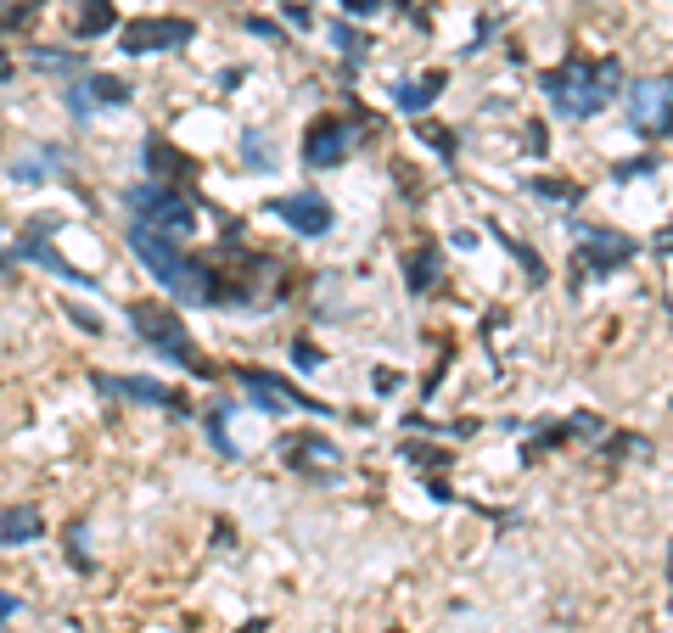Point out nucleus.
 Instances as JSON below:
<instances>
[{"instance_id": "f257e3e1", "label": "nucleus", "mask_w": 673, "mask_h": 633, "mask_svg": "<svg viewBox=\"0 0 673 633\" xmlns=\"http://www.w3.org/2000/svg\"><path fill=\"white\" fill-rule=\"evenodd\" d=\"M539 90H545L550 113L556 118H595L606 101H617L623 90V62L617 57H561L556 68L539 73Z\"/></svg>"}, {"instance_id": "f03ea898", "label": "nucleus", "mask_w": 673, "mask_h": 633, "mask_svg": "<svg viewBox=\"0 0 673 633\" xmlns=\"http://www.w3.org/2000/svg\"><path fill=\"white\" fill-rule=\"evenodd\" d=\"M124 241H129V253L158 275V286L169 297H180V303H214V264L180 253V241H163V236H152V230H141V225H129Z\"/></svg>"}, {"instance_id": "7ed1b4c3", "label": "nucleus", "mask_w": 673, "mask_h": 633, "mask_svg": "<svg viewBox=\"0 0 673 633\" xmlns=\"http://www.w3.org/2000/svg\"><path fill=\"white\" fill-rule=\"evenodd\" d=\"M129 325H135V337L146 342V348H158L163 359H174V365H186L191 376H214V365L202 359L197 348H191V331H186V320L174 309H163V303H152V297H141V303H129Z\"/></svg>"}, {"instance_id": "20e7f679", "label": "nucleus", "mask_w": 673, "mask_h": 633, "mask_svg": "<svg viewBox=\"0 0 673 633\" xmlns=\"http://www.w3.org/2000/svg\"><path fill=\"white\" fill-rule=\"evenodd\" d=\"M124 208L135 213L129 225L152 230L163 241H186L197 230V202L186 191H174V185H129L124 191Z\"/></svg>"}, {"instance_id": "39448f33", "label": "nucleus", "mask_w": 673, "mask_h": 633, "mask_svg": "<svg viewBox=\"0 0 673 633\" xmlns=\"http://www.w3.org/2000/svg\"><path fill=\"white\" fill-rule=\"evenodd\" d=\"M191 40H197L191 17H129L118 29V51L124 57H169V51H186Z\"/></svg>"}, {"instance_id": "423d86ee", "label": "nucleus", "mask_w": 673, "mask_h": 633, "mask_svg": "<svg viewBox=\"0 0 673 633\" xmlns=\"http://www.w3.org/2000/svg\"><path fill=\"white\" fill-rule=\"evenodd\" d=\"M236 387H242L247 398H253L264 415H292V409H303V415H331L320 398H309L303 387H292L287 376H275V370H253V365H242L236 370Z\"/></svg>"}, {"instance_id": "0eeeda50", "label": "nucleus", "mask_w": 673, "mask_h": 633, "mask_svg": "<svg viewBox=\"0 0 673 633\" xmlns=\"http://www.w3.org/2000/svg\"><path fill=\"white\" fill-rule=\"evenodd\" d=\"M573 236H578V275H617L640 253L623 230H606V225H573Z\"/></svg>"}, {"instance_id": "6e6552de", "label": "nucleus", "mask_w": 673, "mask_h": 633, "mask_svg": "<svg viewBox=\"0 0 673 633\" xmlns=\"http://www.w3.org/2000/svg\"><path fill=\"white\" fill-rule=\"evenodd\" d=\"M354 135H359V124L343 118V113L309 118V129H303V163H309V169H337V163L354 152Z\"/></svg>"}, {"instance_id": "1a4fd4ad", "label": "nucleus", "mask_w": 673, "mask_h": 633, "mask_svg": "<svg viewBox=\"0 0 673 633\" xmlns=\"http://www.w3.org/2000/svg\"><path fill=\"white\" fill-rule=\"evenodd\" d=\"M270 213L287 230H298V236H326V230H331V202L320 197V191H292V197H275Z\"/></svg>"}, {"instance_id": "9d476101", "label": "nucleus", "mask_w": 673, "mask_h": 633, "mask_svg": "<svg viewBox=\"0 0 673 633\" xmlns=\"http://www.w3.org/2000/svg\"><path fill=\"white\" fill-rule=\"evenodd\" d=\"M629 118L640 135H651V141H662L668 135V73H657V79H640L629 96Z\"/></svg>"}, {"instance_id": "9b49d317", "label": "nucleus", "mask_w": 673, "mask_h": 633, "mask_svg": "<svg viewBox=\"0 0 673 633\" xmlns=\"http://www.w3.org/2000/svg\"><path fill=\"white\" fill-rule=\"evenodd\" d=\"M281 460L292 465V471H309L315 482H326L331 471H337V443L320 432H292L287 443H281Z\"/></svg>"}, {"instance_id": "f8f14e48", "label": "nucleus", "mask_w": 673, "mask_h": 633, "mask_svg": "<svg viewBox=\"0 0 673 633\" xmlns=\"http://www.w3.org/2000/svg\"><path fill=\"white\" fill-rule=\"evenodd\" d=\"M141 157H146V169H152V180H158V185H186L191 174H197V157L180 152V146L163 141V135H146Z\"/></svg>"}, {"instance_id": "ddd939ff", "label": "nucleus", "mask_w": 673, "mask_h": 633, "mask_svg": "<svg viewBox=\"0 0 673 633\" xmlns=\"http://www.w3.org/2000/svg\"><path fill=\"white\" fill-rule=\"evenodd\" d=\"M96 387H101V393H113V398H135V404H169V409H186L174 387H163V381H152V376H96Z\"/></svg>"}, {"instance_id": "4468645a", "label": "nucleus", "mask_w": 673, "mask_h": 633, "mask_svg": "<svg viewBox=\"0 0 673 633\" xmlns=\"http://www.w3.org/2000/svg\"><path fill=\"white\" fill-rule=\"evenodd\" d=\"M113 23H118L113 0H79V12L68 17L73 40H101V34H113Z\"/></svg>"}, {"instance_id": "2eb2a0df", "label": "nucleus", "mask_w": 673, "mask_h": 633, "mask_svg": "<svg viewBox=\"0 0 673 633\" xmlns=\"http://www.w3.org/2000/svg\"><path fill=\"white\" fill-rule=\"evenodd\" d=\"M444 85H449V73H444V68L427 73V79H404V85H393V107H404V113H427Z\"/></svg>"}, {"instance_id": "dca6fc26", "label": "nucleus", "mask_w": 673, "mask_h": 633, "mask_svg": "<svg viewBox=\"0 0 673 633\" xmlns=\"http://www.w3.org/2000/svg\"><path fill=\"white\" fill-rule=\"evenodd\" d=\"M438 269H444V258H438V247H416V253L404 258V286L410 292H427V286H438Z\"/></svg>"}, {"instance_id": "f3484780", "label": "nucleus", "mask_w": 673, "mask_h": 633, "mask_svg": "<svg viewBox=\"0 0 673 633\" xmlns=\"http://www.w3.org/2000/svg\"><path fill=\"white\" fill-rule=\"evenodd\" d=\"M29 538H40V510L34 505L0 510V544H29Z\"/></svg>"}, {"instance_id": "a211bd4d", "label": "nucleus", "mask_w": 673, "mask_h": 633, "mask_svg": "<svg viewBox=\"0 0 673 633\" xmlns=\"http://www.w3.org/2000/svg\"><path fill=\"white\" fill-rule=\"evenodd\" d=\"M85 101H90V113H96V107H124L129 85H124V79H113V73H90V79H85Z\"/></svg>"}, {"instance_id": "6ab92c4d", "label": "nucleus", "mask_w": 673, "mask_h": 633, "mask_svg": "<svg viewBox=\"0 0 673 633\" xmlns=\"http://www.w3.org/2000/svg\"><path fill=\"white\" fill-rule=\"evenodd\" d=\"M34 17H40V0H0V34L29 29Z\"/></svg>"}, {"instance_id": "aec40b11", "label": "nucleus", "mask_w": 673, "mask_h": 633, "mask_svg": "<svg viewBox=\"0 0 673 633\" xmlns=\"http://www.w3.org/2000/svg\"><path fill=\"white\" fill-rule=\"evenodd\" d=\"M528 191L533 197H545V202H561V208H573V202L584 197L573 180H528Z\"/></svg>"}, {"instance_id": "412c9836", "label": "nucleus", "mask_w": 673, "mask_h": 633, "mask_svg": "<svg viewBox=\"0 0 673 633\" xmlns=\"http://www.w3.org/2000/svg\"><path fill=\"white\" fill-rule=\"evenodd\" d=\"M34 62H40V68H68V73H85V57H79V51H68V57H62L57 45H34Z\"/></svg>"}, {"instance_id": "4be33fe9", "label": "nucleus", "mask_w": 673, "mask_h": 633, "mask_svg": "<svg viewBox=\"0 0 673 633\" xmlns=\"http://www.w3.org/2000/svg\"><path fill=\"white\" fill-rule=\"evenodd\" d=\"M421 141H432V152L444 157V163H455V135H449V129H438V124H421Z\"/></svg>"}, {"instance_id": "5701e85b", "label": "nucleus", "mask_w": 673, "mask_h": 633, "mask_svg": "<svg viewBox=\"0 0 673 633\" xmlns=\"http://www.w3.org/2000/svg\"><path fill=\"white\" fill-rule=\"evenodd\" d=\"M331 45H343V51H348V57H365V34H354V29H348V23H331Z\"/></svg>"}, {"instance_id": "b1692460", "label": "nucleus", "mask_w": 673, "mask_h": 633, "mask_svg": "<svg viewBox=\"0 0 673 633\" xmlns=\"http://www.w3.org/2000/svg\"><path fill=\"white\" fill-rule=\"evenodd\" d=\"M242 157L253 163V169H275V152L264 146V135H247V141H242Z\"/></svg>"}, {"instance_id": "393cba45", "label": "nucleus", "mask_w": 673, "mask_h": 633, "mask_svg": "<svg viewBox=\"0 0 673 633\" xmlns=\"http://www.w3.org/2000/svg\"><path fill=\"white\" fill-rule=\"evenodd\" d=\"M645 174H657V157L645 152V157H634V163H617L612 169V180H645Z\"/></svg>"}, {"instance_id": "a878e982", "label": "nucleus", "mask_w": 673, "mask_h": 633, "mask_svg": "<svg viewBox=\"0 0 673 633\" xmlns=\"http://www.w3.org/2000/svg\"><path fill=\"white\" fill-rule=\"evenodd\" d=\"M404 460H410V465H432V471H438V465H449V454L444 449H416V443H404Z\"/></svg>"}, {"instance_id": "bb28decb", "label": "nucleus", "mask_w": 673, "mask_h": 633, "mask_svg": "<svg viewBox=\"0 0 673 633\" xmlns=\"http://www.w3.org/2000/svg\"><path fill=\"white\" fill-rule=\"evenodd\" d=\"M292 359H298V370H320V348H309V342H292Z\"/></svg>"}, {"instance_id": "cd10ccee", "label": "nucleus", "mask_w": 673, "mask_h": 633, "mask_svg": "<svg viewBox=\"0 0 673 633\" xmlns=\"http://www.w3.org/2000/svg\"><path fill=\"white\" fill-rule=\"evenodd\" d=\"M337 6H343L348 17H376L387 6V0H337Z\"/></svg>"}, {"instance_id": "c85d7f7f", "label": "nucleus", "mask_w": 673, "mask_h": 633, "mask_svg": "<svg viewBox=\"0 0 673 633\" xmlns=\"http://www.w3.org/2000/svg\"><path fill=\"white\" fill-rule=\"evenodd\" d=\"M281 12H287L292 29H309V23H315V17H309V6H298V0H281Z\"/></svg>"}, {"instance_id": "c756f323", "label": "nucleus", "mask_w": 673, "mask_h": 633, "mask_svg": "<svg viewBox=\"0 0 673 633\" xmlns=\"http://www.w3.org/2000/svg\"><path fill=\"white\" fill-rule=\"evenodd\" d=\"M545 124H528V152H545Z\"/></svg>"}, {"instance_id": "7c9ffc66", "label": "nucleus", "mask_w": 673, "mask_h": 633, "mask_svg": "<svg viewBox=\"0 0 673 633\" xmlns=\"http://www.w3.org/2000/svg\"><path fill=\"white\" fill-rule=\"evenodd\" d=\"M68 320H73V325H79V331H101V320H90V314H85V309H68Z\"/></svg>"}, {"instance_id": "2f4dec72", "label": "nucleus", "mask_w": 673, "mask_h": 633, "mask_svg": "<svg viewBox=\"0 0 673 633\" xmlns=\"http://www.w3.org/2000/svg\"><path fill=\"white\" fill-rule=\"evenodd\" d=\"M17 605H23L17 594H6V589H0V622H6V617H17Z\"/></svg>"}, {"instance_id": "473e14b6", "label": "nucleus", "mask_w": 673, "mask_h": 633, "mask_svg": "<svg viewBox=\"0 0 673 633\" xmlns=\"http://www.w3.org/2000/svg\"><path fill=\"white\" fill-rule=\"evenodd\" d=\"M6 73H12V62H6V57H0V79H6Z\"/></svg>"}, {"instance_id": "72a5a7b5", "label": "nucleus", "mask_w": 673, "mask_h": 633, "mask_svg": "<svg viewBox=\"0 0 673 633\" xmlns=\"http://www.w3.org/2000/svg\"><path fill=\"white\" fill-rule=\"evenodd\" d=\"M393 6H410V0H393Z\"/></svg>"}]
</instances>
